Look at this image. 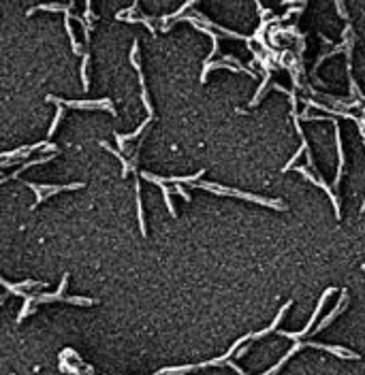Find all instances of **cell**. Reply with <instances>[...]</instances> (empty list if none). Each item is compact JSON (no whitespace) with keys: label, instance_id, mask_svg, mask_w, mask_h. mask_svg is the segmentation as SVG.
Wrapping results in <instances>:
<instances>
[{"label":"cell","instance_id":"6da1fadb","mask_svg":"<svg viewBox=\"0 0 365 375\" xmlns=\"http://www.w3.org/2000/svg\"><path fill=\"white\" fill-rule=\"evenodd\" d=\"M47 103H54L68 109H105L115 115V109L109 98H103V101H62V98H56V96H47Z\"/></svg>","mask_w":365,"mask_h":375},{"label":"cell","instance_id":"7a4b0ae2","mask_svg":"<svg viewBox=\"0 0 365 375\" xmlns=\"http://www.w3.org/2000/svg\"><path fill=\"white\" fill-rule=\"evenodd\" d=\"M199 188H205V190H211V192H216V194H233V196L248 198V201H254V203L272 205L274 209H282V203H278V201H265V198H261V196L246 194V192H237V190H228V188H222V186H216V184H199Z\"/></svg>","mask_w":365,"mask_h":375},{"label":"cell","instance_id":"3957f363","mask_svg":"<svg viewBox=\"0 0 365 375\" xmlns=\"http://www.w3.org/2000/svg\"><path fill=\"white\" fill-rule=\"evenodd\" d=\"M34 190V194H37V203L34 205H41L45 201L47 196H54L58 192H64V190H79V188H84V184H68V186H39V184H28Z\"/></svg>","mask_w":365,"mask_h":375},{"label":"cell","instance_id":"277c9868","mask_svg":"<svg viewBox=\"0 0 365 375\" xmlns=\"http://www.w3.org/2000/svg\"><path fill=\"white\" fill-rule=\"evenodd\" d=\"M67 284H68V275H64V277H62V284H60V288H58V292H54V294H39V296H34V303L64 301V294H62V292L67 290Z\"/></svg>","mask_w":365,"mask_h":375},{"label":"cell","instance_id":"5b68a950","mask_svg":"<svg viewBox=\"0 0 365 375\" xmlns=\"http://www.w3.org/2000/svg\"><path fill=\"white\" fill-rule=\"evenodd\" d=\"M54 158H56V156H43V158H37V160H30V162H26V164H23V167L20 168V171H15V173H11L9 177H2V179H0V186H2V184H7V181H11V179H15V177H17V175H20V173H23V168H28V167H34V164H45V162L54 160Z\"/></svg>","mask_w":365,"mask_h":375},{"label":"cell","instance_id":"8992f818","mask_svg":"<svg viewBox=\"0 0 365 375\" xmlns=\"http://www.w3.org/2000/svg\"><path fill=\"white\" fill-rule=\"evenodd\" d=\"M75 9V2H68V4H39V7H34L28 11V15H32L34 11H64V13H68V11Z\"/></svg>","mask_w":365,"mask_h":375},{"label":"cell","instance_id":"52a82bcc","mask_svg":"<svg viewBox=\"0 0 365 375\" xmlns=\"http://www.w3.org/2000/svg\"><path fill=\"white\" fill-rule=\"evenodd\" d=\"M64 26H67V34L70 37V45H73V51L75 54H79L81 51V47L77 43V37H75V32H73V26H70V20H68V15H67V20H64Z\"/></svg>","mask_w":365,"mask_h":375},{"label":"cell","instance_id":"ba28073f","mask_svg":"<svg viewBox=\"0 0 365 375\" xmlns=\"http://www.w3.org/2000/svg\"><path fill=\"white\" fill-rule=\"evenodd\" d=\"M32 305H34V296H32V294H28V296H26V303H23V307H22V312H20V315H17V322H22L28 313L34 312Z\"/></svg>","mask_w":365,"mask_h":375},{"label":"cell","instance_id":"9c48e42d","mask_svg":"<svg viewBox=\"0 0 365 375\" xmlns=\"http://www.w3.org/2000/svg\"><path fill=\"white\" fill-rule=\"evenodd\" d=\"M0 286H4V288H7L9 292H13V294H17V296H23V298L28 296V292H22V288H20V286H13V284H9V281H7V279H2V277H0Z\"/></svg>","mask_w":365,"mask_h":375},{"label":"cell","instance_id":"30bf717a","mask_svg":"<svg viewBox=\"0 0 365 375\" xmlns=\"http://www.w3.org/2000/svg\"><path fill=\"white\" fill-rule=\"evenodd\" d=\"M67 303H73V305H92L94 301L92 298H84V296H64Z\"/></svg>","mask_w":365,"mask_h":375},{"label":"cell","instance_id":"8fae6325","mask_svg":"<svg viewBox=\"0 0 365 375\" xmlns=\"http://www.w3.org/2000/svg\"><path fill=\"white\" fill-rule=\"evenodd\" d=\"M88 56H84V62H81V83H84V90H88Z\"/></svg>","mask_w":365,"mask_h":375},{"label":"cell","instance_id":"7c38bea8","mask_svg":"<svg viewBox=\"0 0 365 375\" xmlns=\"http://www.w3.org/2000/svg\"><path fill=\"white\" fill-rule=\"evenodd\" d=\"M60 120H62V109H58V113L54 117V122H51V126H49V132H47V137H51L54 134V130L58 128V124H60Z\"/></svg>","mask_w":365,"mask_h":375},{"label":"cell","instance_id":"4fadbf2b","mask_svg":"<svg viewBox=\"0 0 365 375\" xmlns=\"http://www.w3.org/2000/svg\"><path fill=\"white\" fill-rule=\"evenodd\" d=\"M60 369H62V371H67V373H73V375H84V373L77 371V367L68 365V362H60Z\"/></svg>","mask_w":365,"mask_h":375},{"label":"cell","instance_id":"5bb4252c","mask_svg":"<svg viewBox=\"0 0 365 375\" xmlns=\"http://www.w3.org/2000/svg\"><path fill=\"white\" fill-rule=\"evenodd\" d=\"M0 303H2V296H0Z\"/></svg>","mask_w":365,"mask_h":375}]
</instances>
